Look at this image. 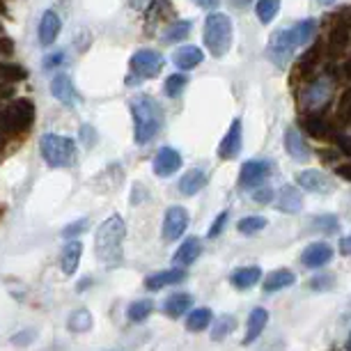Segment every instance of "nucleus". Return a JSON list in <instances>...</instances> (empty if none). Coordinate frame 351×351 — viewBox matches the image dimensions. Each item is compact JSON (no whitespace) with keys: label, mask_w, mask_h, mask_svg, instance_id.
Instances as JSON below:
<instances>
[{"label":"nucleus","mask_w":351,"mask_h":351,"mask_svg":"<svg viewBox=\"0 0 351 351\" xmlns=\"http://www.w3.org/2000/svg\"><path fill=\"white\" fill-rule=\"evenodd\" d=\"M315 30H317L315 19L299 21L294 28H287V30H276L274 35H271L269 46H267L271 62H274L278 69H282L285 64L291 60V56L296 53V49H301L303 44L310 42V37L315 35Z\"/></svg>","instance_id":"nucleus-1"},{"label":"nucleus","mask_w":351,"mask_h":351,"mask_svg":"<svg viewBox=\"0 0 351 351\" xmlns=\"http://www.w3.org/2000/svg\"><path fill=\"white\" fill-rule=\"evenodd\" d=\"M124 237H127V225H124L122 216H108L106 221L99 225L95 243H97V257L101 260L106 267H120L124 255Z\"/></svg>","instance_id":"nucleus-2"},{"label":"nucleus","mask_w":351,"mask_h":351,"mask_svg":"<svg viewBox=\"0 0 351 351\" xmlns=\"http://www.w3.org/2000/svg\"><path fill=\"white\" fill-rule=\"evenodd\" d=\"M131 115H134V138L138 145H147L154 141L163 127V108L147 95L131 99Z\"/></svg>","instance_id":"nucleus-3"},{"label":"nucleus","mask_w":351,"mask_h":351,"mask_svg":"<svg viewBox=\"0 0 351 351\" xmlns=\"http://www.w3.org/2000/svg\"><path fill=\"white\" fill-rule=\"evenodd\" d=\"M35 122V106L28 99H16L10 106L0 108V134L16 136L28 131Z\"/></svg>","instance_id":"nucleus-4"},{"label":"nucleus","mask_w":351,"mask_h":351,"mask_svg":"<svg viewBox=\"0 0 351 351\" xmlns=\"http://www.w3.org/2000/svg\"><path fill=\"white\" fill-rule=\"evenodd\" d=\"M204 46L214 58H223L232 46V19L221 12L207 16L204 21Z\"/></svg>","instance_id":"nucleus-5"},{"label":"nucleus","mask_w":351,"mask_h":351,"mask_svg":"<svg viewBox=\"0 0 351 351\" xmlns=\"http://www.w3.org/2000/svg\"><path fill=\"white\" fill-rule=\"evenodd\" d=\"M335 83L328 74L315 76L313 81L301 85L299 90V108L303 112H322L328 106V101L333 99Z\"/></svg>","instance_id":"nucleus-6"},{"label":"nucleus","mask_w":351,"mask_h":351,"mask_svg":"<svg viewBox=\"0 0 351 351\" xmlns=\"http://www.w3.org/2000/svg\"><path fill=\"white\" fill-rule=\"evenodd\" d=\"M39 152H42L44 161L51 168H67L76 161V145L71 138H62L58 134H46L39 141Z\"/></svg>","instance_id":"nucleus-7"},{"label":"nucleus","mask_w":351,"mask_h":351,"mask_svg":"<svg viewBox=\"0 0 351 351\" xmlns=\"http://www.w3.org/2000/svg\"><path fill=\"white\" fill-rule=\"evenodd\" d=\"M324 56H326L324 42H317L315 46H310L299 60H296L294 69H291V85L299 88V85H306V83L313 81L315 76H319V67H322Z\"/></svg>","instance_id":"nucleus-8"},{"label":"nucleus","mask_w":351,"mask_h":351,"mask_svg":"<svg viewBox=\"0 0 351 351\" xmlns=\"http://www.w3.org/2000/svg\"><path fill=\"white\" fill-rule=\"evenodd\" d=\"M163 56L158 51H152V49H143L138 51L134 58H131V69H134L136 76L141 78H154L161 74L163 69Z\"/></svg>","instance_id":"nucleus-9"},{"label":"nucleus","mask_w":351,"mask_h":351,"mask_svg":"<svg viewBox=\"0 0 351 351\" xmlns=\"http://www.w3.org/2000/svg\"><path fill=\"white\" fill-rule=\"evenodd\" d=\"M189 228V211L175 204L165 211V218H163V239L165 241H177L180 237L186 232Z\"/></svg>","instance_id":"nucleus-10"},{"label":"nucleus","mask_w":351,"mask_h":351,"mask_svg":"<svg viewBox=\"0 0 351 351\" xmlns=\"http://www.w3.org/2000/svg\"><path fill=\"white\" fill-rule=\"evenodd\" d=\"M299 127L306 131L308 136L319 138V141H328V138H335L337 134L333 124H330L326 117H322V112H303Z\"/></svg>","instance_id":"nucleus-11"},{"label":"nucleus","mask_w":351,"mask_h":351,"mask_svg":"<svg viewBox=\"0 0 351 351\" xmlns=\"http://www.w3.org/2000/svg\"><path fill=\"white\" fill-rule=\"evenodd\" d=\"M271 177V163L262 161V158H253V161H246L241 165V175H239V184L241 186H260L264 180Z\"/></svg>","instance_id":"nucleus-12"},{"label":"nucleus","mask_w":351,"mask_h":351,"mask_svg":"<svg viewBox=\"0 0 351 351\" xmlns=\"http://www.w3.org/2000/svg\"><path fill=\"white\" fill-rule=\"evenodd\" d=\"M241 120L237 117V120H232L228 134H225V138L221 141V145H218V156L223 158V161H232V158H237L241 154Z\"/></svg>","instance_id":"nucleus-13"},{"label":"nucleus","mask_w":351,"mask_h":351,"mask_svg":"<svg viewBox=\"0 0 351 351\" xmlns=\"http://www.w3.org/2000/svg\"><path fill=\"white\" fill-rule=\"evenodd\" d=\"M333 260V248L324 241L310 243V246L301 253V264L306 269H322Z\"/></svg>","instance_id":"nucleus-14"},{"label":"nucleus","mask_w":351,"mask_h":351,"mask_svg":"<svg viewBox=\"0 0 351 351\" xmlns=\"http://www.w3.org/2000/svg\"><path fill=\"white\" fill-rule=\"evenodd\" d=\"M182 168V154L175 147H161L154 156V172L158 177H170Z\"/></svg>","instance_id":"nucleus-15"},{"label":"nucleus","mask_w":351,"mask_h":351,"mask_svg":"<svg viewBox=\"0 0 351 351\" xmlns=\"http://www.w3.org/2000/svg\"><path fill=\"white\" fill-rule=\"evenodd\" d=\"M296 184L303 189V191H313V193H328L330 191V180L324 175L322 170H301L296 172Z\"/></svg>","instance_id":"nucleus-16"},{"label":"nucleus","mask_w":351,"mask_h":351,"mask_svg":"<svg viewBox=\"0 0 351 351\" xmlns=\"http://www.w3.org/2000/svg\"><path fill=\"white\" fill-rule=\"evenodd\" d=\"M186 280V271L180 269V267H172L168 271H158V274H152L145 278V289L149 291H158L168 285H177V282H184Z\"/></svg>","instance_id":"nucleus-17"},{"label":"nucleus","mask_w":351,"mask_h":351,"mask_svg":"<svg viewBox=\"0 0 351 351\" xmlns=\"http://www.w3.org/2000/svg\"><path fill=\"white\" fill-rule=\"evenodd\" d=\"M285 147H287V154L294 158V161H301V163H306L310 161V147H308V143H306V138L301 136V131L299 129H287V134H285Z\"/></svg>","instance_id":"nucleus-18"},{"label":"nucleus","mask_w":351,"mask_h":351,"mask_svg":"<svg viewBox=\"0 0 351 351\" xmlns=\"http://www.w3.org/2000/svg\"><path fill=\"white\" fill-rule=\"evenodd\" d=\"M51 95L56 97L60 104H64V106H74L78 101L76 88H74V83H71V78L67 74L53 76V81H51Z\"/></svg>","instance_id":"nucleus-19"},{"label":"nucleus","mask_w":351,"mask_h":351,"mask_svg":"<svg viewBox=\"0 0 351 351\" xmlns=\"http://www.w3.org/2000/svg\"><path fill=\"white\" fill-rule=\"evenodd\" d=\"M39 42H42V46H51L56 44L58 35H60V19H58V14L53 10H46L42 19H39Z\"/></svg>","instance_id":"nucleus-20"},{"label":"nucleus","mask_w":351,"mask_h":351,"mask_svg":"<svg viewBox=\"0 0 351 351\" xmlns=\"http://www.w3.org/2000/svg\"><path fill=\"white\" fill-rule=\"evenodd\" d=\"M200 253H202V241L197 239V237H191V239H186L180 248H177L175 257H172V264L180 269H186L200 257Z\"/></svg>","instance_id":"nucleus-21"},{"label":"nucleus","mask_w":351,"mask_h":351,"mask_svg":"<svg viewBox=\"0 0 351 351\" xmlns=\"http://www.w3.org/2000/svg\"><path fill=\"white\" fill-rule=\"evenodd\" d=\"M207 182H209V177H207V172L200 170V168H193V170H189L186 175L180 180V193L182 195H195V193H200V191L207 186Z\"/></svg>","instance_id":"nucleus-22"},{"label":"nucleus","mask_w":351,"mask_h":351,"mask_svg":"<svg viewBox=\"0 0 351 351\" xmlns=\"http://www.w3.org/2000/svg\"><path fill=\"white\" fill-rule=\"evenodd\" d=\"M278 209L285 211V214H299L303 209L301 191H296V186H291V184H285L280 189V195H278Z\"/></svg>","instance_id":"nucleus-23"},{"label":"nucleus","mask_w":351,"mask_h":351,"mask_svg":"<svg viewBox=\"0 0 351 351\" xmlns=\"http://www.w3.org/2000/svg\"><path fill=\"white\" fill-rule=\"evenodd\" d=\"M267 322H269V313L264 308H255L253 313L248 315V328H246V337H243V347H246V344H253L257 337L264 333Z\"/></svg>","instance_id":"nucleus-24"},{"label":"nucleus","mask_w":351,"mask_h":351,"mask_svg":"<svg viewBox=\"0 0 351 351\" xmlns=\"http://www.w3.org/2000/svg\"><path fill=\"white\" fill-rule=\"evenodd\" d=\"M260 280H262V269L260 267H241L230 276V282L241 291L253 289Z\"/></svg>","instance_id":"nucleus-25"},{"label":"nucleus","mask_w":351,"mask_h":351,"mask_svg":"<svg viewBox=\"0 0 351 351\" xmlns=\"http://www.w3.org/2000/svg\"><path fill=\"white\" fill-rule=\"evenodd\" d=\"M81 255H83V243L81 241H69L67 246L62 248V255H60L62 274L74 276L76 269H78V262H81Z\"/></svg>","instance_id":"nucleus-26"},{"label":"nucleus","mask_w":351,"mask_h":351,"mask_svg":"<svg viewBox=\"0 0 351 351\" xmlns=\"http://www.w3.org/2000/svg\"><path fill=\"white\" fill-rule=\"evenodd\" d=\"M191 303H193V296L180 291V294H172V296H168V299H165L163 313L168 315V317H172V319H177V317H182V315L189 313Z\"/></svg>","instance_id":"nucleus-27"},{"label":"nucleus","mask_w":351,"mask_h":351,"mask_svg":"<svg viewBox=\"0 0 351 351\" xmlns=\"http://www.w3.org/2000/svg\"><path fill=\"white\" fill-rule=\"evenodd\" d=\"M296 282V276L291 274L289 269H278L274 274H269L264 278V291H280V289H287L291 285Z\"/></svg>","instance_id":"nucleus-28"},{"label":"nucleus","mask_w":351,"mask_h":351,"mask_svg":"<svg viewBox=\"0 0 351 351\" xmlns=\"http://www.w3.org/2000/svg\"><path fill=\"white\" fill-rule=\"evenodd\" d=\"M202 51L197 46H182L180 51L175 53V64L180 67L182 71H191L195 69L197 64L202 62Z\"/></svg>","instance_id":"nucleus-29"},{"label":"nucleus","mask_w":351,"mask_h":351,"mask_svg":"<svg viewBox=\"0 0 351 351\" xmlns=\"http://www.w3.org/2000/svg\"><path fill=\"white\" fill-rule=\"evenodd\" d=\"M211 322H214V313L209 308H197L191 310V315L186 317V328L191 333H200V330L211 326Z\"/></svg>","instance_id":"nucleus-30"},{"label":"nucleus","mask_w":351,"mask_h":351,"mask_svg":"<svg viewBox=\"0 0 351 351\" xmlns=\"http://www.w3.org/2000/svg\"><path fill=\"white\" fill-rule=\"evenodd\" d=\"M67 328L71 330V333H88V330L92 328V315L88 308H78L74 310V313L69 315L67 319Z\"/></svg>","instance_id":"nucleus-31"},{"label":"nucleus","mask_w":351,"mask_h":351,"mask_svg":"<svg viewBox=\"0 0 351 351\" xmlns=\"http://www.w3.org/2000/svg\"><path fill=\"white\" fill-rule=\"evenodd\" d=\"M152 313H154V303L147 301V299L134 301V303H131V306L127 308V317H129V322H136V324L145 322Z\"/></svg>","instance_id":"nucleus-32"},{"label":"nucleus","mask_w":351,"mask_h":351,"mask_svg":"<svg viewBox=\"0 0 351 351\" xmlns=\"http://www.w3.org/2000/svg\"><path fill=\"white\" fill-rule=\"evenodd\" d=\"M278 10H280V0H257L255 14L262 23H271L278 16Z\"/></svg>","instance_id":"nucleus-33"},{"label":"nucleus","mask_w":351,"mask_h":351,"mask_svg":"<svg viewBox=\"0 0 351 351\" xmlns=\"http://www.w3.org/2000/svg\"><path fill=\"white\" fill-rule=\"evenodd\" d=\"M191 28H193V23H191V21L170 23V25H168V30L163 32V39H165V42H184V39L189 37Z\"/></svg>","instance_id":"nucleus-34"},{"label":"nucleus","mask_w":351,"mask_h":351,"mask_svg":"<svg viewBox=\"0 0 351 351\" xmlns=\"http://www.w3.org/2000/svg\"><path fill=\"white\" fill-rule=\"evenodd\" d=\"M264 228H267V218H262V216H246L237 223V230H239L241 234H257V232H262Z\"/></svg>","instance_id":"nucleus-35"},{"label":"nucleus","mask_w":351,"mask_h":351,"mask_svg":"<svg viewBox=\"0 0 351 351\" xmlns=\"http://www.w3.org/2000/svg\"><path fill=\"white\" fill-rule=\"evenodd\" d=\"M152 16H154V23L165 21V19L172 16V5L168 3V0H154L147 10V19H152Z\"/></svg>","instance_id":"nucleus-36"},{"label":"nucleus","mask_w":351,"mask_h":351,"mask_svg":"<svg viewBox=\"0 0 351 351\" xmlns=\"http://www.w3.org/2000/svg\"><path fill=\"white\" fill-rule=\"evenodd\" d=\"M335 120L337 124H351V88L344 92L340 97V101H337Z\"/></svg>","instance_id":"nucleus-37"},{"label":"nucleus","mask_w":351,"mask_h":351,"mask_svg":"<svg viewBox=\"0 0 351 351\" xmlns=\"http://www.w3.org/2000/svg\"><path fill=\"white\" fill-rule=\"evenodd\" d=\"M315 228L313 230H319L324 234H335L337 230H340V221H337V216L333 214H324V216H317L313 221Z\"/></svg>","instance_id":"nucleus-38"},{"label":"nucleus","mask_w":351,"mask_h":351,"mask_svg":"<svg viewBox=\"0 0 351 351\" xmlns=\"http://www.w3.org/2000/svg\"><path fill=\"white\" fill-rule=\"evenodd\" d=\"M186 85H189L186 76H184V74H172V76H168V81H165L163 90H165V95H168V97H180Z\"/></svg>","instance_id":"nucleus-39"},{"label":"nucleus","mask_w":351,"mask_h":351,"mask_svg":"<svg viewBox=\"0 0 351 351\" xmlns=\"http://www.w3.org/2000/svg\"><path fill=\"white\" fill-rule=\"evenodd\" d=\"M234 328H237V319H234V317H221L211 335H214V340H221L225 333H232Z\"/></svg>","instance_id":"nucleus-40"},{"label":"nucleus","mask_w":351,"mask_h":351,"mask_svg":"<svg viewBox=\"0 0 351 351\" xmlns=\"http://www.w3.org/2000/svg\"><path fill=\"white\" fill-rule=\"evenodd\" d=\"M88 218H81V221H74L71 225H67V228L62 230V237L64 239H74V237H78V234H83L85 230H88Z\"/></svg>","instance_id":"nucleus-41"},{"label":"nucleus","mask_w":351,"mask_h":351,"mask_svg":"<svg viewBox=\"0 0 351 351\" xmlns=\"http://www.w3.org/2000/svg\"><path fill=\"white\" fill-rule=\"evenodd\" d=\"M228 218H230V214L228 211H221V214L216 216V221L211 223V228H209V239H216L218 234H221V232L225 230V225H228Z\"/></svg>","instance_id":"nucleus-42"},{"label":"nucleus","mask_w":351,"mask_h":351,"mask_svg":"<svg viewBox=\"0 0 351 351\" xmlns=\"http://www.w3.org/2000/svg\"><path fill=\"white\" fill-rule=\"evenodd\" d=\"M274 189L271 186H257L255 191H253V200L257 202V204H269L271 200H274Z\"/></svg>","instance_id":"nucleus-43"},{"label":"nucleus","mask_w":351,"mask_h":351,"mask_svg":"<svg viewBox=\"0 0 351 351\" xmlns=\"http://www.w3.org/2000/svg\"><path fill=\"white\" fill-rule=\"evenodd\" d=\"M35 330H21V333H16L14 337H12V344H16V347H23V344H30L32 340H35Z\"/></svg>","instance_id":"nucleus-44"},{"label":"nucleus","mask_w":351,"mask_h":351,"mask_svg":"<svg viewBox=\"0 0 351 351\" xmlns=\"http://www.w3.org/2000/svg\"><path fill=\"white\" fill-rule=\"evenodd\" d=\"M64 60V51H58V53H53V56H49L44 60V69H56L58 64H62Z\"/></svg>","instance_id":"nucleus-45"},{"label":"nucleus","mask_w":351,"mask_h":351,"mask_svg":"<svg viewBox=\"0 0 351 351\" xmlns=\"http://www.w3.org/2000/svg\"><path fill=\"white\" fill-rule=\"evenodd\" d=\"M330 280H333V278L330 276H317V278H313V280H310V287L313 289H328L330 287Z\"/></svg>","instance_id":"nucleus-46"},{"label":"nucleus","mask_w":351,"mask_h":351,"mask_svg":"<svg viewBox=\"0 0 351 351\" xmlns=\"http://www.w3.org/2000/svg\"><path fill=\"white\" fill-rule=\"evenodd\" d=\"M81 136L85 138V145H88V147H92V145H95V129L88 127V124H85V127H81Z\"/></svg>","instance_id":"nucleus-47"},{"label":"nucleus","mask_w":351,"mask_h":351,"mask_svg":"<svg viewBox=\"0 0 351 351\" xmlns=\"http://www.w3.org/2000/svg\"><path fill=\"white\" fill-rule=\"evenodd\" d=\"M335 172H337V177H342V180L351 182V163H342V165H335Z\"/></svg>","instance_id":"nucleus-48"},{"label":"nucleus","mask_w":351,"mask_h":351,"mask_svg":"<svg viewBox=\"0 0 351 351\" xmlns=\"http://www.w3.org/2000/svg\"><path fill=\"white\" fill-rule=\"evenodd\" d=\"M193 3L197 5V8H202V10H214L221 5V0H193Z\"/></svg>","instance_id":"nucleus-49"},{"label":"nucleus","mask_w":351,"mask_h":351,"mask_svg":"<svg viewBox=\"0 0 351 351\" xmlns=\"http://www.w3.org/2000/svg\"><path fill=\"white\" fill-rule=\"evenodd\" d=\"M340 253L342 255H351V234L344 237V239L340 241Z\"/></svg>","instance_id":"nucleus-50"},{"label":"nucleus","mask_w":351,"mask_h":351,"mask_svg":"<svg viewBox=\"0 0 351 351\" xmlns=\"http://www.w3.org/2000/svg\"><path fill=\"white\" fill-rule=\"evenodd\" d=\"M230 3L234 5V8L243 10V8H246V5H250V3H253V0H230Z\"/></svg>","instance_id":"nucleus-51"},{"label":"nucleus","mask_w":351,"mask_h":351,"mask_svg":"<svg viewBox=\"0 0 351 351\" xmlns=\"http://www.w3.org/2000/svg\"><path fill=\"white\" fill-rule=\"evenodd\" d=\"M319 3H322V5H326V8H328V5H335L337 0H319Z\"/></svg>","instance_id":"nucleus-52"}]
</instances>
